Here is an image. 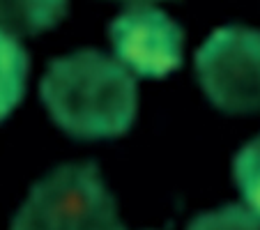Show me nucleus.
I'll return each mask as SVG.
<instances>
[{
	"label": "nucleus",
	"instance_id": "nucleus-1",
	"mask_svg": "<svg viewBox=\"0 0 260 230\" xmlns=\"http://www.w3.org/2000/svg\"><path fill=\"white\" fill-rule=\"evenodd\" d=\"M53 122L72 138L102 141L132 129L138 88L129 69L94 49L53 60L40 85Z\"/></svg>",
	"mask_w": 260,
	"mask_h": 230
},
{
	"label": "nucleus",
	"instance_id": "nucleus-2",
	"mask_svg": "<svg viewBox=\"0 0 260 230\" xmlns=\"http://www.w3.org/2000/svg\"><path fill=\"white\" fill-rule=\"evenodd\" d=\"M10 230H127L94 163H64L30 189Z\"/></svg>",
	"mask_w": 260,
	"mask_h": 230
},
{
	"label": "nucleus",
	"instance_id": "nucleus-3",
	"mask_svg": "<svg viewBox=\"0 0 260 230\" xmlns=\"http://www.w3.org/2000/svg\"><path fill=\"white\" fill-rule=\"evenodd\" d=\"M203 92L226 113H260V30L226 25L196 51Z\"/></svg>",
	"mask_w": 260,
	"mask_h": 230
},
{
	"label": "nucleus",
	"instance_id": "nucleus-4",
	"mask_svg": "<svg viewBox=\"0 0 260 230\" xmlns=\"http://www.w3.org/2000/svg\"><path fill=\"white\" fill-rule=\"evenodd\" d=\"M118 62L145 79H164L182 64V28L154 5L127 7L108 25Z\"/></svg>",
	"mask_w": 260,
	"mask_h": 230
},
{
	"label": "nucleus",
	"instance_id": "nucleus-5",
	"mask_svg": "<svg viewBox=\"0 0 260 230\" xmlns=\"http://www.w3.org/2000/svg\"><path fill=\"white\" fill-rule=\"evenodd\" d=\"M28 69L25 49L16 37L0 30V120H5L23 99Z\"/></svg>",
	"mask_w": 260,
	"mask_h": 230
},
{
	"label": "nucleus",
	"instance_id": "nucleus-6",
	"mask_svg": "<svg viewBox=\"0 0 260 230\" xmlns=\"http://www.w3.org/2000/svg\"><path fill=\"white\" fill-rule=\"evenodd\" d=\"M64 3H0V30L16 35H35L53 28L64 19Z\"/></svg>",
	"mask_w": 260,
	"mask_h": 230
},
{
	"label": "nucleus",
	"instance_id": "nucleus-7",
	"mask_svg": "<svg viewBox=\"0 0 260 230\" xmlns=\"http://www.w3.org/2000/svg\"><path fill=\"white\" fill-rule=\"evenodd\" d=\"M233 177L246 201V210L260 219V134L237 152L233 161Z\"/></svg>",
	"mask_w": 260,
	"mask_h": 230
},
{
	"label": "nucleus",
	"instance_id": "nucleus-8",
	"mask_svg": "<svg viewBox=\"0 0 260 230\" xmlns=\"http://www.w3.org/2000/svg\"><path fill=\"white\" fill-rule=\"evenodd\" d=\"M187 230H260V219L246 207L226 205L198 214Z\"/></svg>",
	"mask_w": 260,
	"mask_h": 230
}]
</instances>
